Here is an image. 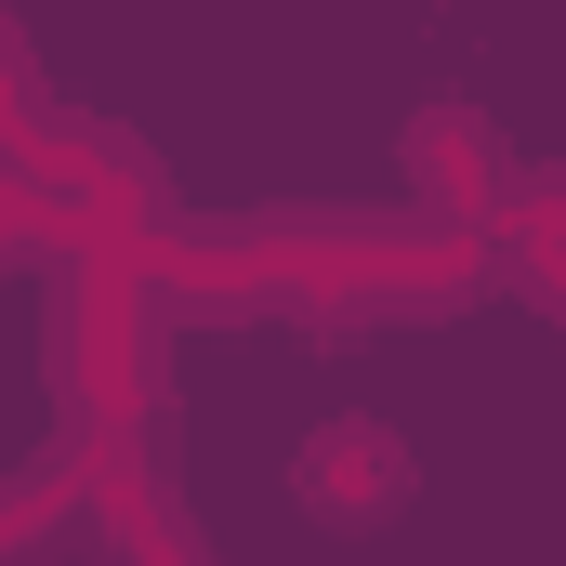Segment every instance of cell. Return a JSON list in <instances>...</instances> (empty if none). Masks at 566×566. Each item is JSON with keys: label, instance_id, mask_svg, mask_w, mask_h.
Instances as JSON below:
<instances>
[{"label": "cell", "instance_id": "obj_1", "mask_svg": "<svg viewBox=\"0 0 566 566\" xmlns=\"http://www.w3.org/2000/svg\"><path fill=\"white\" fill-rule=\"evenodd\" d=\"M290 488H303L316 527H356V541H369V527H396V514L422 501V461H409V434H396V422L343 409V422L303 434V474H290Z\"/></svg>", "mask_w": 566, "mask_h": 566}, {"label": "cell", "instance_id": "obj_2", "mask_svg": "<svg viewBox=\"0 0 566 566\" xmlns=\"http://www.w3.org/2000/svg\"><path fill=\"white\" fill-rule=\"evenodd\" d=\"M409 171H422V198H434L448 238H488V224L527 211V158L488 133L474 106H422V119H409Z\"/></svg>", "mask_w": 566, "mask_h": 566}]
</instances>
